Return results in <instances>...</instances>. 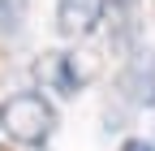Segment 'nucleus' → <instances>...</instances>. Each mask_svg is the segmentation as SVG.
<instances>
[{"mask_svg": "<svg viewBox=\"0 0 155 151\" xmlns=\"http://www.w3.org/2000/svg\"><path fill=\"white\" fill-rule=\"evenodd\" d=\"M108 0H56V30L65 39H86L104 22Z\"/></svg>", "mask_w": 155, "mask_h": 151, "instance_id": "20e7f679", "label": "nucleus"}, {"mask_svg": "<svg viewBox=\"0 0 155 151\" xmlns=\"http://www.w3.org/2000/svg\"><path fill=\"white\" fill-rule=\"evenodd\" d=\"M0 151H13V147H0Z\"/></svg>", "mask_w": 155, "mask_h": 151, "instance_id": "0eeeda50", "label": "nucleus"}, {"mask_svg": "<svg viewBox=\"0 0 155 151\" xmlns=\"http://www.w3.org/2000/svg\"><path fill=\"white\" fill-rule=\"evenodd\" d=\"M104 73V56L91 48H73V52H43L35 61V78L61 91V95H78L82 86H91Z\"/></svg>", "mask_w": 155, "mask_h": 151, "instance_id": "f257e3e1", "label": "nucleus"}, {"mask_svg": "<svg viewBox=\"0 0 155 151\" xmlns=\"http://www.w3.org/2000/svg\"><path fill=\"white\" fill-rule=\"evenodd\" d=\"M26 9H30V0H0V35H17L22 30Z\"/></svg>", "mask_w": 155, "mask_h": 151, "instance_id": "39448f33", "label": "nucleus"}, {"mask_svg": "<svg viewBox=\"0 0 155 151\" xmlns=\"http://www.w3.org/2000/svg\"><path fill=\"white\" fill-rule=\"evenodd\" d=\"M0 121H5V129H9L13 143L43 147L52 138V129H56V108L43 95H35V91H22V95H13L5 108H0Z\"/></svg>", "mask_w": 155, "mask_h": 151, "instance_id": "f03ea898", "label": "nucleus"}, {"mask_svg": "<svg viewBox=\"0 0 155 151\" xmlns=\"http://www.w3.org/2000/svg\"><path fill=\"white\" fill-rule=\"evenodd\" d=\"M116 95L129 108H155V56L138 48L116 73Z\"/></svg>", "mask_w": 155, "mask_h": 151, "instance_id": "7ed1b4c3", "label": "nucleus"}, {"mask_svg": "<svg viewBox=\"0 0 155 151\" xmlns=\"http://www.w3.org/2000/svg\"><path fill=\"white\" fill-rule=\"evenodd\" d=\"M121 151H155V143H147V138H125Z\"/></svg>", "mask_w": 155, "mask_h": 151, "instance_id": "423d86ee", "label": "nucleus"}]
</instances>
